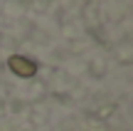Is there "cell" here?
Returning a JSON list of instances; mask_svg holds the SVG:
<instances>
[{"label": "cell", "instance_id": "obj_1", "mask_svg": "<svg viewBox=\"0 0 133 131\" xmlns=\"http://www.w3.org/2000/svg\"><path fill=\"white\" fill-rule=\"evenodd\" d=\"M8 67H10L12 74H17V77H22V79H30V77L37 74V62L30 59V57H22V54H12V57L8 59Z\"/></svg>", "mask_w": 133, "mask_h": 131}]
</instances>
